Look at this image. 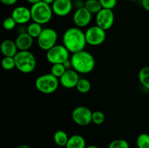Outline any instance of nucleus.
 <instances>
[{"label":"nucleus","instance_id":"obj_6","mask_svg":"<svg viewBox=\"0 0 149 148\" xmlns=\"http://www.w3.org/2000/svg\"><path fill=\"white\" fill-rule=\"evenodd\" d=\"M46 58L52 65L64 64L70 59V52L64 45L56 44L47 51Z\"/></svg>","mask_w":149,"mask_h":148},{"label":"nucleus","instance_id":"obj_1","mask_svg":"<svg viewBox=\"0 0 149 148\" xmlns=\"http://www.w3.org/2000/svg\"><path fill=\"white\" fill-rule=\"evenodd\" d=\"M63 42L65 48L72 54L84 50L87 44L85 33L78 27L67 29L63 36Z\"/></svg>","mask_w":149,"mask_h":148},{"label":"nucleus","instance_id":"obj_2","mask_svg":"<svg viewBox=\"0 0 149 148\" xmlns=\"http://www.w3.org/2000/svg\"><path fill=\"white\" fill-rule=\"evenodd\" d=\"M70 60L72 68L78 73H90L95 66V60L93 55L85 50L72 54Z\"/></svg>","mask_w":149,"mask_h":148},{"label":"nucleus","instance_id":"obj_7","mask_svg":"<svg viewBox=\"0 0 149 148\" xmlns=\"http://www.w3.org/2000/svg\"><path fill=\"white\" fill-rule=\"evenodd\" d=\"M58 33L56 30L50 28H44L37 38L38 46L42 50L48 51L57 44Z\"/></svg>","mask_w":149,"mask_h":148},{"label":"nucleus","instance_id":"obj_14","mask_svg":"<svg viewBox=\"0 0 149 148\" xmlns=\"http://www.w3.org/2000/svg\"><path fill=\"white\" fill-rule=\"evenodd\" d=\"M11 17L15 20L17 24L24 25L31 20V10L26 7L19 6L13 10Z\"/></svg>","mask_w":149,"mask_h":148},{"label":"nucleus","instance_id":"obj_11","mask_svg":"<svg viewBox=\"0 0 149 148\" xmlns=\"http://www.w3.org/2000/svg\"><path fill=\"white\" fill-rule=\"evenodd\" d=\"M92 15L84 7L77 9L73 15V22L76 27L81 28L88 26L92 20Z\"/></svg>","mask_w":149,"mask_h":148},{"label":"nucleus","instance_id":"obj_4","mask_svg":"<svg viewBox=\"0 0 149 148\" xmlns=\"http://www.w3.org/2000/svg\"><path fill=\"white\" fill-rule=\"evenodd\" d=\"M14 57L16 68L23 73H30L36 69V59L29 50L18 51Z\"/></svg>","mask_w":149,"mask_h":148},{"label":"nucleus","instance_id":"obj_17","mask_svg":"<svg viewBox=\"0 0 149 148\" xmlns=\"http://www.w3.org/2000/svg\"><path fill=\"white\" fill-rule=\"evenodd\" d=\"M65 148H86V141L81 135H73L68 139Z\"/></svg>","mask_w":149,"mask_h":148},{"label":"nucleus","instance_id":"obj_5","mask_svg":"<svg viewBox=\"0 0 149 148\" xmlns=\"http://www.w3.org/2000/svg\"><path fill=\"white\" fill-rule=\"evenodd\" d=\"M59 84L60 81L58 78L51 73L39 75L35 81V86L36 89L45 94H50L56 91Z\"/></svg>","mask_w":149,"mask_h":148},{"label":"nucleus","instance_id":"obj_12","mask_svg":"<svg viewBox=\"0 0 149 148\" xmlns=\"http://www.w3.org/2000/svg\"><path fill=\"white\" fill-rule=\"evenodd\" d=\"M80 78L79 73L74 69H67L63 75L59 78L60 84L66 89H73L77 86Z\"/></svg>","mask_w":149,"mask_h":148},{"label":"nucleus","instance_id":"obj_32","mask_svg":"<svg viewBox=\"0 0 149 148\" xmlns=\"http://www.w3.org/2000/svg\"><path fill=\"white\" fill-rule=\"evenodd\" d=\"M26 1H27L29 3H30V4H36V3L39 2V1H41L42 0H26Z\"/></svg>","mask_w":149,"mask_h":148},{"label":"nucleus","instance_id":"obj_8","mask_svg":"<svg viewBox=\"0 0 149 148\" xmlns=\"http://www.w3.org/2000/svg\"><path fill=\"white\" fill-rule=\"evenodd\" d=\"M85 36L87 44L93 46H100L106 40V30L96 25L87 29Z\"/></svg>","mask_w":149,"mask_h":148},{"label":"nucleus","instance_id":"obj_3","mask_svg":"<svg viewBox=\"0 0 149 148\" xmlns=\"http://www.w3.org/2000/svg\"><path fill=\"white\" fill-rule=\"evenodd\" d=\"M30 10L31 13V20L41 25L49 23L52 17L53 11L52 6L42 1L32 4Z\"/></svg>","mask_w":149,"mask_h":148},{"label":"nucleus","instance_id":"obj_29","mask_svg":"<svg viewBox=\"0 0 149 148\" xmlns=\"http://www.w3.org/2000/svg\"><path fill=\"white\" fill-rule=\"evenodd\" d=\"M103 9L113 10L117 4V0H99Z\"/></svg>","mask_w":149,"mask_h":148},{"label":"nucleus","instance_id":"obj_28","mask_svg":"<svg viewBox=\"0 0 149 148\" xmlns=\"http://www.w3.org/2000/svg\"><path fill=\"white\" fill-rule=\"evenodd\" d=\"M17 23L12 17H6L2 23L3 28L6 30H12L15 28Z\"/></svg>","mask_w":149,"mask_h":148},{"label":"nucleus","instance_id":"obj_24","mask_svg":"<svg viewBox=\"0 0 149 148\" xmlns=\"http://www.w3.org/2000/svg\"><path fill=\"white\" fill-rule=\"evenodd\" d=\"M66 70L67 68H65L64 64H53L51 67L50 73L56 78H60L66 71Z\"/></svg>","mask_w":149,"mask_h":148},{"label":"nucleus","instance_id":"obj_9","mask_svg":"<svg viewBox=\"0 0 149 148\" xmlns=\"http://www.w3.org/2000/svg\"><path fill=\"white\" fill-rule=\"evenodd\" d=\"M93 112L88 107L84 106H79L74 109L71 114L73 120L77 125L85 126L92 122Z\"/></svg>","mask_w":149,"mask_h":148},{"label":"nucleus","instance_id":"obj_36","mask_svg":"<svg viewBox=\"0 0 149 148\" xmlns=\"http://www.w3.org/2000/svg\"><path fill=\"white\" fill-rule=\"evenodd\" d=\"M130 1H137V0H130Z\"/></svg>","mask_w":149,"mask_h":148},{"label":"nucleus","instance_id":"obj_26","mask_svg":"<svg viewBox=\"0 0 149 148\" xmlns=\"http://www.w3.org/2000/svg\"><path fill=\"white\" fill-rule=\"evenodd\" d=\"M106 120V116L104 113L99 110L93 112V115H92V122L95 125H101L103 124Z\"/></svg>","mask_w":149,"mask_h":148},{"label":"nucleus","instance_id":"obj_31","mask_svg":"<svg viewBox=\"0 0 149 148\" xmlns=\"http://www.w3.org/2000/svg\"><path fill=\"white\" fill-rule=\"evenodd\" d=\"M141 4H142V7H143L144 10L149 12V0H142Z\"/></svg>","mask_w":149,"mask_h":148},{"label":"nucleus","instance_id":"obj_19","mask_svg":"<svg viewBox=\"0 0 149 148\" xmlns=\"http://www.w3.org/2000/svg\"><path fill=\"white\" fill-rule=\"evenodd\" d=\"M84 7L92 14H97L103 9L99 0H86Z\"/></svg>","mask_w":149,"mask_h":148},{"label":"nucleus","instance_id":"obj_16","mask_svg":"<svg viewBox=\"0 0 149 148\" xmlns=\"http://www.w3.org/2000/svg\"><path fill=\"white\" fill-rule=\"evenodd\" d=\"M15 41L5 39L0 45V51L4 57H15L18 52Z\"/></svg>","mask_w":149,"mask_h":148},{"label":"nucleus","instance_id":"obj_13","mask_svg":"<svg viewBox=\"0 0 149 148\" xmlns=\"http://www.w3.org/2000/svg\"><path fill=\"white\" fill-rule=\"evenodd\" d=\"M74 4L71 0H55L52 4L53 13L59 17H65L72 10Z\"/></svg>","mask_w":149,"mask_h":148},{"label":"nucleus","instance_id":"obj_10","mask_svg":"<svg viewBox=\"0 0 149 148\" xmlns=\"http://www.w3.org/2000/svg\"><path fill=\"white\" fill-rule=\"evenodd\" d=\"M96 25L106 31L113 26L114 23V13L113 10L102 9L95 17Z\"/></svg>","mask_w":149,"mask_h":148},{"label":"nucleus","instance_id":"obj_21","mask_svg":"<svg viewBox=\"0 0 149 148\" xmlns=\"http://www.w3.org/2000/svg\"><path fill=\"white\" fill-rule=\"evenodd\" d=\"M138 79L143 86L149 89V66L143 67L140 70Z\"/></svg>","mask_w":149,"mask_h":148},{"label":"nucleus","instance_id":"obj_30","mask_svg":"<svg viewBox=\"0 0 149 148\" xmlns=\"http://www.w3.org/2000/svg\"><path fill=\"white\" fill-rule=\"evenodd\" d=\"M1 4H3L4 5L6 6H12L14 5L17 3V0H0Z\"/></svg>","mask_w":149,"mask_h":148},{"label":"nucleus","instance_id":"obj_34","mask_svg":"<svg viewBox=\"0 0 149 148\" xmlns=\"http://www.w3.org/2000/svg\"><path fill=\"white\" fill-rule=\"evenodd\" d=\"M17 148H31V147L28 145H19Z\"/></svg>","mask_w":149,"mask_h":148},{"label":"nucleus","instance_id":"obj_15","mask_svg":"<svg viewBox=\"0 0 149 148\" xmlns=\"http://www.w3.org/2000/svg\"><path fill=\"white\" fill-rule=\"evenodd\" d=\"M15 42L19 51H27L29 50L33 45V38H32L27 32L19 33L15 38Z\"/></svg>","mask_w":149,"mask_h":148},{"label":"nucleus","instance_id":"obj_23","mask_svg":"<svg viewBox=\"0 0 149 148\" xmlns=\"http://www.w3.org/2000/svg\"><path fill=\"white\" fill-rule=\"evenodd\" d=\"M1 68L5 71H11L16 68L15 59L14 57H4L1 62Z\"/></svg>","mask_w":149,"mask_h":148},{"label":"nucleus","instance_id":"obj_18","mask_svg":"<svg viewBox=\"0 0 149 148\" xmlns=\"http://www.w3.org/2000/svg\"><path fill=\"white\" fill-rule=\"evenodd\" d=\"M68 137L66 132L63 130H58L55 132L53 135V139L55 143L59 147H65L68 142Z\"/></svg>","mask_w":149,"mask_h":148},{"label":"nucleus","instance_id":"obj_35","mask_svg":"<svg viewBox=\"0 0 149 148\" xmlns=\"http://www.w3.org/2000/svg\"><path fill=\"white\" fill-rule=\"evenodd\" d=\"M86 148H99V147L97 146H96V145H89V146L86 147Z\"/></svg>","mask_w":149,"mask_h":148},{"label":"nucleus","instance_id":"obj_22","mask_svg":"<svg viewBox=\"0 0 149 148\" xmlns=\"http://www.w3.org/2000/svg\"><path fill=\"white\" fill-rule=\"evenodd\" d=\"M76 88L79 93L86 94L91 89V83L86 78H80Z\"/></svg>","mask_w":149,"mask_h":148},{"label":"nucleus","instance_id":"obj_25","mask_svg":"<svg viewBox=\"0 0 149 148\" xmlns=\"http://www.w3.org/2000/svg\"><path fill=\"white\" fill-rule=\"evenodd\" d=\"M136 145L138 148H149V134L141 133L137 138Z\"/></svg>","mask_w":149,"mask_h":148},{"label":"nucleus","instance_id":"obj_20","mask_svg":"<svg viewBox=\"0 0 149 148\" xmlns=\"http://www.w3.org/2000/svg\"><path fill=\"white\" fill-rule=\"evenodd\" d=\"M42 25L33 21V23H31L28 26V27L26 28H27V33L33 39H35V38L37 39L44 29L42 28Z\"/></svg>","mask_w":149,"mask_h":148},{"label":"nucleus","instance_id":"obj_33","mask_svg":"<svg viewBox=\"0 0 149 148\" xmlns=\"http://www.w3.org/2000/svg\"><path fill=\"white\" fill-rule=\"evenodd\" d=\"M42 1H44V2L47 3V4H52V3L55 1V0H42Z\"/></svg>","mask_w":149,"mask_h":148},{"label":"nucleus","instance_id":"obj_27","mask_svg":"<svg viewBox=\"0 0 149 148\" xmlns=\"http://www.w3.org/2000/svg\"><path fill=\"white\" fill-rule=\"evenodd\" d=\"M108 148H130V144L125 139H115L109 143Z\"/></svg>","mask_w":149,"mask_h":148}]
</instances>
